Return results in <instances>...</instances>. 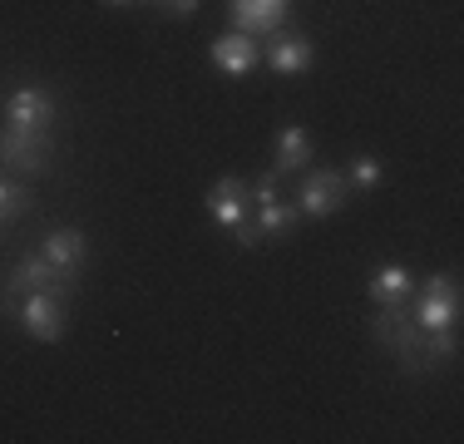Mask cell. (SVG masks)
<instances>
[{"mask_svg": "<svg viewBox=\"0 0 464 444\" xmlns=\"http://www.w3.org/2000/svg\"><path fill=\"white\" fill-rule=\"evenodd\" d=\"M351 198V183L341 169H302V183H296V213L302 217H331L341 213Z\"/></svg>", "mask_w": 464, "mask_h": 444, "instance_id": "3957f363", "label": "cell"}, {"mask_svg": "<svg viewBox=\"0 0 464 444\" xmlns=\"http://www.w3.org/2000/svg\"><path fill=\"white\" fill-rule=\"evenodd\" d=\"M25 213H30V193L20 183H10V178H0V227L20 222Z\"/></svg>", "mask_w": 464, "mask_h": 444, "instance_id": "2e32d148", "label": "cell"}, {"mask_svg": "<svg viewBox=\"0 0 464 444\" xmlns=\"http://www.w3.org/2000/svg\"><path fill=\"white\" fill-rule=\"evenodd\" d=\"M5 316L20 321V331H25L30 341H40V346H54V341H64V302L54 292H25V296H5L0 302Z\"/></svg>", "mask_w": 464, "mask_h": 444, "instance_id": "7a4b0ae2", "label": "cell"}, {"mask_svg": "<svg viewBox=\"0 0 464 444\" xmlns=\"http://www.w3.org/2000/svg\"><path fill=\"white\" fill-rule=\"evenodd\" d=\"M296 203H286V198H267V203H257V227H262V237L267 242H286L296 232Z\"/></svg>", "mask_w": 464, "mask_h": 444, "instance_id": "9a60e30c", "label": "cell"}, {"mask_svg": "<svg viewBox=\"0 0 464 444\" xmlns=\"http://www.w3.org/2000/svg\"><path fill=\"white\" fill-rule=\"evenodd\" d=\"M227 15L242 35H272L286 20V0H227Z\"/></svg>", "mask_w": 464, "mask_h": 444, "instance_id": "7c38bea8", "label": "cell"}, {"mask_svg": "<svg viewBox=\"0 0 464 444\" xmlns=\"http://www.w3.org/2000/svg\"><path fill=\"white\" fill-rule=\"evenodd\" d=\"M104 5H139V0H104Z\"/></svg>", "mask_w": 464, "mask_h": 444, "instance_id": "ffe728a7", "label": "cell"}, {"mask_svg": "<svg viewBox=\"0 0 464 444\" xmlns=\"http://www.w3.org/2000/svg\"><path fill=\"white\" fill-rule=\"evenodd\" d=\"M54 163V143L50 129H0V169H15V173H50Z\"/></svg>", "mask_w": 464, "mask_h": 444, "instance_id": "277c9868", "label": "cell"}, {"mask_svg": "<svg viewBox=\"0 0 464 444\" xmlns=\"http://www.w3.org/2000/svg\"><path fill=\"white\" fill-rule=\"evenodd\" d=\"M45 257L60 266V272H70V276H80V266H84V257H90V237H84L80 227H54L50 237H45Z\"/></svg>", "mask_w": 464, "mask_h": 444, "instance_id": "5bb4252c", "label": "cell"}, {"mask_svg": "<svg viewBox=\"0 0 464 444\" xmlns=\"http://www.w3.org/2000/svg\"><path fill=\"white\" fill-rule=\"evenodd\" d=\"M312 159H316V143H312V133H306L302 124L277 129V139H272V173L277 178L302 173V169H312Z\"/></svg>", "mask_w": 464, "mask_h": 444, "instance_id": "8fae6325", "label": "cell"}, {"mask_svg": "<svg viewBox=\"0 0 464 444\" xmlns=\"http://www.w3.org/2000/svg\"><path fill=\"white\" fill-rule=\"evenodd\" d=\"M371 336L405 375H425L430 371V365H425V331L415 326V316L405 306H375Z\"/></svg>", "mask_w": 464, "mask_h": 444, "instance_id": "6da1fadb", "label": "cell"}, {"mask_svg": "<svg viewBox=\"0 0 464 444\" xmlns=\"http://www.w3.org/2000/svg\"><path fill=\"white\" fill-rule=\"evenodd\" d=\"M232 242H237V247H262V242H267V237H262V227H257V217H247V222H237V227H232Z\"/></svg>", "mask_w": 464, "mask_h": 444, "instance_id": "ac0fdd59", "label": "cell"}, {"mask_svg": "<svg viewBox=\"0 0 464 444\" xmlns=\"http://www.w3.org/2000/svg\"><path fill=\"white\" fill-rule=\"evenodd\" d=\"M346 183L351 188H381V159H375V153H361L346 169Z\"/></svg>", "mask_w": 464, "mask_h": 444, "instance_id": "e0dca14e", "label": "cell"}, {"mask_svg": "<svg viewBox=\"0 0 464 444\" xmlns=\"http://www.w3.org/2000/svg\"><path fill=\"white\" fill-rule=\"evenodd\" d=\"M411 292H415V272H411V266L381 262L371 272V302L375 306H405V302H411Z\"/></svg>", "mask_w": 464, "mask_h": 444, "instance_id": "4fadbf2b", "label": "cell"}, {"mask_svg": "<svg viewBox=\"0 0 464 444\" xmlns=\"http://www.w3.org/2000/svg\"><path fill=\"white\" fill-rule=\"evenodd\" d=\"M415 326L420 331H445V326H459V282L445 272L425 276L420 286V302H415Z\"/></svg>", "mask_w": 464, "mask_h": 444, "instance_id": "5b68a950", "label": "cell"}, {"mask_svg": "<svg viewBox=\"0 0 464 444\" xmlns=\"http://www.w3.org/2000/svg\"><path fill=\"white\" fill-rule=\"evenodd\" d=\"M208 54H213V64H218L223 74H232V80H247V74L262 64V44H257V35H242V30H227V35H218L213 44H208Z\"/></svg>", "mask_w": 464, "mask_h": 444, "instance_id": "ba28073f", "label": "cell"}, {"mask_svg": "<svg viewBox=\"0 0 464 444\" xmlns=\"http://www.w3.org/2000/svg\"><path fill=\"white\" fill-rule=\"evenodd\" d=\"M198 5H203V0H159V10H169V15H179V20L198 15Z\"/></svg>", "mask_w": 464, "mask_h": 444, "instance_id": "d6986e66", "label": "cell"}, {"mask_svg": "<svg viewBox=\"0 0 464 444\" xmlns=\"http://www.w3.org/2000/svg\"><path fill=\"white\" fill-rule=\"evenodd\" d=\"M208 213H213L218 227H237V222H247V203H252V193H247V178H237V173H227V178H218L213 188H208Z\"/></svg>", "mask_w": 464, "mask_h": 444, "instance_id": "9c48e42d", "label": "cell"}, {"mask_svg": "<svg viewBox=\"0 0 464 444\" xmlns=\"http://www.w3.org/2000/svg\"><path fill=\"white\" fill-rule=\"evenodd\" d=\"M262 60L277 74H306L316 64V44L306 35H296V30H272V44L262 50Z\"/></svg>", "mask_w": 464, "mask_h": 444, "instance_id": "30bf717a", "label": "cell"}, {"mask_svg": "<svg viewBox=\"0 0 464 444\" xmlns=\"http://www.w3.org/2000/svg\"><path fill=\"white\" fill-rule=\"evenodd\" d=\"M5 124L10 129H40V133H45L54 124V94L45 84H20L15 94L5 99Z\"/></svg>", "mask_w": 464, "mask_h": 444, "instance_id": "52a82bcc", "label": "cell"}, {"mask_svg": "<svg viewBox=\"0 0 464 444\" xmlns=\"http://www.w3.org/2000/svg\"><path fill=\"white\" fill-rule=\"evenodd\" d=\"M25 292H54L60 302H70V296L80 292V276L60 272L45 252H30V257H20L15 272H10V296H25Z\"/></svg>", "mask_w": 464, "mask_h": 444, "instance_id": "8992f818", "label": "cell"}]
</instances>
